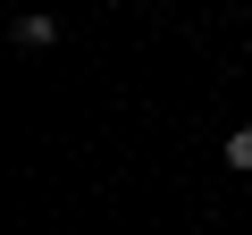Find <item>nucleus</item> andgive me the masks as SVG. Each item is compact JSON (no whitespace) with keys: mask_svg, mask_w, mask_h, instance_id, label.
Returning a JSON list of instances; mask_svg holds the SVG:
<instances>
[{"mask_svg":"<svg viewBox=\"0 0 252 235\" xmlns=\"http://www.w3.org/2000/svg\"><path fill=\"white\" fill-rule=\"evenodd\" d=\"M227 168H244V176H252V126H235V135H227Z\"/></svg>","mask_w":252,"mask_h":235,"instance_id":"obj_2","label":"nucleus"},{"mask_svg":"<svg viewBox=\"0 0 252 235\" xmlns=\"http://www.w3.org/2000/svg\"><path fill=\"white\" fill-rule=\"evenodd\" d=\"M59 42V17H17V51H51Z\"/></svg>","mask_w":252,"mask_h":235,"instance_id":"obj_1","label":"nucleus"}]
</instances>
